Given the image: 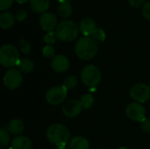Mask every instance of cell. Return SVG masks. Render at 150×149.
Listing matches in <instances>:
<instances>
[{
    "label": "cell",
    "instance_id": "16",
    "mask_svg": "<svg viewBox=\"0 0 150 149\" xmlns=\"http://www.w3.org/2000/svg\"><path fill=\"white\" fill-rule=\"evenodd\" d=\"M25 129V125L21 119H12L6 126V130L9 133L13 135H19Z\"/></svg>",
    "mask_w": 150,
    "mask_h": 149
},
{
    "label": "cell",
    "instance_id": "36",
    "mask_svg": "<svg viewBox=\"0 0 150 149\" xmlns=\"http://www.w3.org/2000/svg\"><path fill=\"white\" fill-rule=\"evenodd\" d=\"M66 1H69V0H66Z\"/></svg>",
    "mask_w": 150,
    "mask_h": 149
},
{
    "label": "cell",
    "instance_id": "37",
    "mask_svg": "<svg viewBox=\"0 0 150 149\" xmlns=\"http://www.w3.org/2000/svg\"><path fill=\"white\" fill-rule=\"evenodd\" d=\"M149 86H150V82H149Z\"/></svg>",
    "mask_w": 150,
    "mask_h": 149
},
{
    "label": "cell",
    "instance_id": "24",
    "mask_svg": "<svg viewBox=\"0 0 150 149\" xmlns=\"http://www.w3.org/2000/svg\"><path fill=\"white\" fill-rule=\"evenodd\" d=\"M91 38L97 42H103L106 39V34L105 32L102 29V28H97V30L94 32V33L92 34Z\"/></svg>",
    "mask_w": 150,
    "mask_h": 149
},
{
    "label": "cell",
    "instance_id": "3",
    "mask_svg": "<svg viewBox=\"0 0 150 149\" xmlns=\"http://www.w3.org/2000/svg\"><path fill=\"white\" fill-rule=\"evenodd\" d=\"M79 31V25L76 22L65 19L57 25L55 33L58 40L64 42H70L77 38Z\"/></svg>",
    "mask_w": 150,
    "mask_h": 149
},
{
    "label": "cell",
    "instance_id": "1",
    "mask_svg": "<svg viewBox=\"0 0 150 149\" xmlns=\"http://www.w3.org/2000/svg\"><path fill=\"white\" fill-rule=\"evenodd\" d=\"M46 135L49 142L59 148L65 147L69 142L70 131L64 125L53 124L47 128Z\"/></svg>",
    "mask_w": 150,
    "mask_h": 149
},
{
    "label": "cell",
    "instance_id": "23",
    "mask_svg": "<svg viewBox=\"0 0 150 149\" xmlns=\"http://www.w3.org/2000/svg\"><path fill=\"white\" fill-rule=\"evenodd\" d=\"M9 141H10L9 132L6 129L2 128L0 130V148L1 149H4L8 145Z\"/></svg>",
    "mask_w": 150,
    "mask_h": 149
},
{
    "label": "cell",
    "instance_id": "19",
    "mask_svg": "<svg viewBox=\"0 0 150 149\" xmlns=\"http://www.w3.org/2000/svg\"><path fill=\"white\" fill-rule=\"evenodd\" d=\"M59 15L63 18H67L71 16L72 14V6L69 1L66 0H59V5L57 8Z\"/></svg>",
    "mask_w": 150,
    "mask_h": 149
},
{
    "label": "cell",
    "instance_id": "11",
    "mask_svg": "<svg viewBox=\"0 0 150 149\" xmlns=\"http://www.w3.org/2000/svg\"><path fill=\"white\" fill-rule=\"evenodd\" d=\"M40 25L41 28L46 32H52L55 27H57V18L54 13L45 12L40 18Z\"/></svg>",
    "mask_w": 150,
    "mask_h": 149
},
{
    "label": "cell",
    "instance_id": "9",
    "mask_svg": "<svg viewBox=\"0 0 150 149\" xmlns=\"http://www.w3.org/2000/svg\"><path fill=\"white\" fill-rule=\"evenodd\" d=\"M126 114L131 120L142 122L146 118V109L141 103L134 102L127 106Z\"/></svg>",
    "mask_w": 150,
    "mask_h": 149
},
{
    "label": "cell",
    "instance_id": "29",
    "mask_svg": "<svg viewBox=\"0 0 150 149\" xmlns=\"http://www.w3.org/2000/svg\"><path fill=\"white\" fill-rule=\"evenodd\" d=\"M13 0H0V10L2 11L8 10L11 7Z\"/></svg>",
    "mask_w": 150,
    "mask_h": 149
},
{
    "label": "cell",
    "instance_id": "31",
    "mask_svg": "<svg viewBox=\"0 0 150 149\" xmlns=\"http://www.w3.org/2000/svg\"><path fill=\"white\" fill-rule=\"evenodd\" d=\"M26 16H27V13H26V11L25 10H19V11H18L17 13H16V15H15L16 18L19 22L24 21L26 18Z\"/></svg>",
    "mask_w": 150,
    "mask_h": 149
},
{
    "label": "cell",
    "instance_id": "8",
    "mask_svg": "<svg viewBox=\"0 0 150 149\" xmlns=\"http://www.w3.org/2000/svg\"><path fill=\"white\" fill-rule=\"evenodd\" d=\"M22 83V74L20 70L10 68L4 76V84L9 90H15L20 86Z\"/></svg>",
    "mask_w": 150,
    "mask_h": 149
},
{
    "label": "cell",
    "instance_id": "2",
    "mask_svg": "<svg viewBox=\"0 0 150 149\" xmlns=\"http://www.w3.org/2000/svg\"><path fill=\"white\" fill-rule=\"evenodd\" d=\"M98 43L91 37H83L77 40L75 52L76 54L83 61H89L94 58L98 53Z\"/></svg>",
    "mask_w": 150,
    "mask_h": 149
},
{
    "label": "cell",
    "instance_id": "27",
    "mask_svg": "<svg viewBox=\"0 0 150 149\" xmlns=\"http://www.w3.org/2000/svg\"><path fill=\"white\" fill-rule=\"evenodd\" d=\"M42 54L46 58H52L54 57V48L51 45H47L42 49Z\"/></svg>",
    "mask_w": 150,
    "mask_h": 149
},
{
    "label": "cell",
    "instance_id": "32",
    "mask_svg": "<svg viewBox=\"0 0 150 149\" xmlns=\"http://www.w3.org/2000/svg\"><path fill=\"white\" fill-rule=\"evenodd\" d=\"M127 1L129 4L134 8H138L144 3V0H127Z\"/></svg>",
    "mask_w": 150,
    "mask_h": 149
},
{
    "label": "cell",
    "instance_id": "13",
    "mask_svg": "<svg viewBox=\"0 0 150 149\" xmlns=\"http://www.w3.org/2000/svg\"><path fill=\"white\" fill-rule=\"evenodd\" d=\"M79 30L83 35H84V37H91L94 32L97 30L96 22L91 18H85L80 22Z\"/></svg>",
    "mask_w": 150,
    "mask_h": 149
},
{
    "label": "cell",
    "instance_id": "30",
    "mask_svg": "<svg viewBox=\"0 0 150 149\" xmlns=\"http://www.w3.org/2000/svg\"><path fill=\"white\" fill-rule=\"evenodd\" d=\"M142 13L143 16L148 19L150 20V1L146 2L143 5V9H142Z\"/></svg>",
    "mask_w": 150,
    "mask_h": 149
},
{
    "label": "cell",
    "instance_id": "4",
    "mask_svg": "<svg viewBox=\"0 0 150 149\" xmlns=\"http://www.w3.org/2000/svg\"><path fill=\"white\" fill-rule=\"evenodd\" d=\"M20 61L19 53L16 47L11 44H4L0 48V62L3 67L12 68L18 66Z\"/></svg>",
    "mask_w": 150,
    "mask_h": 149
},
{
    "label": "cell",
    "instance_id": "20",
    "mask_svg": "<svg viewBox=\"0 0 150 149\" xmlns=\"http://www.w3.org/2000/svg\"><path fill=\"white\" fill-rule=\"evenodd\" d=\"M18 67L19 70L24 73H31L33 70L34 64L31 59L23 58V59H20V61L18 64Z\"/></svg>",
    "mask_w": 150,
    "mask_h": 149
},
{
    "label": "cell",
    "instance_id": "15",
    "mask_svg": "<svg viewBox=\"0 0 150 149\" xmlns=\"http://www.w3.org/2000/svg\"><path fill=\"white\" fill-rule=\"evenodd\" d=\"M90 144L86 138L83 136H76L72 138L69 142V149H89Z\"/></svg>",
    "mask_w": 150,
    "mask_h": 149
},
{
    "label": "cell",
    "instance_id": "7",
    "mask_svg": "<svg viewBox=\"0 0 150 149\" xmlns=\"http://www.w3.org/2000/svg\"><path fill=\"white\" fill-rule=\"evenodd\" d=\"M130 96L137 103L148 102L150 99V86L142 83H136L131 88Z\"/></svg>",
    "mask_w": 150,
    "mask_h": 149
},
{
    "label": "cell",
    "instance_id": "22",
    "mask_svg": "<svg viewBox=\"0 0 150 149\" xmlns=\"http://www.w3.org/2000/svg\"><path fill=\"white\" fill-rule=\"evenodd\" d=\"M77 83H78V81H77V77L76 76H69L63 81V86L68 90L75 89L77 86Z\"/></svg>",
    "mask_w": 150,
    "mask_h": 149
},
{
    "label": "cell",
    "instance_id": "5",
    "mask_svg": "<svg viewBox=\"0 0 150 149\" xmlns=\"http://www.w3.org/2000/svg\"><path fill=\"white\" fill-rule=\"evenodd\" d=\"M102 78L99 68L92 64L85 66L81 72V80L83 83L91 89L97 87Z\"/></svg>",
    "mask_w": 150,
    "mask_h": 149
},
{
    "label": "cell",
    "instance_id": "21",
    "mask_svg": "<svg viewBox=\"0 0 150 149\" xmlns=\"http://www.w3.org/2000/svg\"><path fill=\"white\" fill-rule=\"evenodd\" d=\"M80 103L84 109H90L94 103V97L91 94H84L80 98Z\"/></svg>",
    "mask_w": 150,
    "mask_h": 149
},
{
    "label": "cell",
    "instance_id": "28",
    "mask_svg": "<svg viewBox=\"0 0 150 149\" xmlns=\"http://www.w3.org/2000/svg\"><path fill=\"white\" fill-rule=\"evenodd\" d=\"M141 128L143 132L145 133H150V119L145 118L142 122H141Z\"/></svg>",
    "mask_w": 150,
    "mask_h": 149
},
{
    "label": "cell",
    "instance_id": "10",
    "mask_svg": "<svg viewBox=\"0 0 150 149\" xmlns=\"http://www.w3.org/2000/svg\"><path fill=\"white\" fill-rule=\"evenodd\" d=\"M62 113L69 118H75L78 116L83 110V106L80 101L77 100H69L62 106Z\"/></svg>",
    "mask_w": 150,
    "mask_h": 149
},
{
    "label": "cell",
    "instance_id": "35",
    "mask_svg": "<svg viewBox=\"0 0 150 149\" xmlns=\"http://www.w3.org/2000/svg\"><path fill=\"white\" fill-rule=\"evenodd\" d=\"M58 149H68V148H66L65 147H63V148H59Z\"/></svg>",
    "mask_w": 150,
    "mask_h": 149
},
{
    "label": "cell",
    "instance_id": "6",
    "mask_svg": "<svg viewBox=\"0 0 150 149\" xmlns=\"http://www.w3.org/2000/svg\"><path fill=\"white\" fill-rule=\"evenodd\" d=\"M68 90L62 86H56L49 89L46 93V101L51 105H59L67 97Z\"/></svg>",
    "mask_w": 150,
    "mask_h": 149
},
{
    "label": "cell",
    "instance_id": "26",
    "mask_svg": "<svg viewBox=\"0 0 150 149\" xmlns=\"http://www.w3.org/2000/svg\"><path fill=\"white\" fill-rule=\"evenodd\" d=\"M56 33L52 31V32H47V34L44 36V41L47 44V45H53L56 42Z\"/></svg>",
    "mask_w": 150,
    "mask_h": 149
},
{
    "label": "cell",
    "instance_id": "17",
    "mask_svg": "<svg viewBox=\"0 0 150 149\" xmlns=\"http://www.w3.org/2000/svg\"><path fill=\"white\" fill-rule=\"evenodd\" d=\"M49 0H30V7L33 11L45 13L49 8Z\"/></svg>",
    "mask_w": 150,
    "mask_h": 149
},
{
    "label": "cell",
    "instance_id": "33",
    "mask_svg": "<svg viewBox=\"0 0 150 149\" xmlns=\"http://www.w3.org/2000/svg\"><path fill=\"white\" fill-rule=\"evenodd\" d=\"M16 2H18V4H25V3H27L28 1H30V0H15Z\"/></svg>",
    "mask_w": 150,
    "mask_h": 149
},
{
    "label": "cell",
    "instance_id": "18",
    "mask_svg": "<svg viewBox=\"0 0 150 149\" xmlns=\"http://www.w3.org/2000/svg\"><path fill=\"white\" fill-rule=\"evenodd\" d=\"M16 17L9 11H4L0 15V26L3 29L11 28L15 22Z\"/></svg>",
    "mask_w": 150,
    "mask_h": 149
},
{
    "label": "cell",
    "instance_id": "14",
    "mask_svg": "<svg viewBox=\"0 0 150 149\" xmlns=\"http://www.w3.org/2000/svg\"><path fill=\"white\" fill-rule=\"evenodd\" d=\"M32 141L25 136H17L11 143V149H32Z\"/></svg>",
    "mask_w": 150,
    "mask_h": 149
},
{
    "label": "cell",
    "instance_id": "34",
    "mask_svg": "<svg viewBox=\"0 0 150 149\" xmlns=\"http://www.w3.org/2000/svg\"><path fill=\"white\" fill-rule=\"evenodd\" d=\"M120 149H127V148H125V147H121V148H120Z\"/></svg>",
    "mask_w": 150,
    "mask_h": 149
},
{
    "label": "cell",
    "instance_id": "12",
    "mask_svg": "<svg viewBox=\"0 0 150 149\" xmlns=\"http://www.w3.org/2000/svg\"><path fill=\"white\" fill-rule=\"evenodd\" d=\"M51 67L56 73H63L69 68V59L62 54H57L51 61Z\"/></svg>",
    "mask_w": 150,
    "mask_h": 149
},
{
    "label": "cell",
    "instance_id": "25",
    "mask_svg": "<svg viewBox=\"0 0 150 149\" xmlns=\"http://www.w3.org/2000/svg\"><path fill=\"white\" fill-rule=\"evenodd\" d=\"M18 47H19V50L23 54H29L30 51H31V45H30V43L28 41H26L25 40H24V39L19 40Z\"/></svg>",
    "mask_w": 150,
    "mask_h": 149
}]
</instances>
